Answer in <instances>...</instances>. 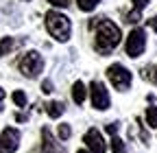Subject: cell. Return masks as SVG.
Returning a JSON list of instances; mask_svg holds the SVG:
<instances>
[{
    "mask_svg": "<svg viewBox=\"0 0 157 153\" xmlns=\"http://www.w3.org/2000/svg\"><path fill=\"white\" fill-rule=\"evenodd\" d=\"M148 26H151V29H153V31L157 33V15H155V18H151V20H148Z\"/></svg>",
    "mask_w": 157,
    "mask_h": 153,
    "instance_id": "cell-24",
    "label": "cell"
},
{
    "mask_svg": "<svg viewBox=\"0 0 157 153\" xmlns=\"http://www.w3.org/2000/svg\"><path fill=\"white\" fill-rule=\"evenodd\" d=\"M144 48H146V33H144V29L135 26V29L127 35L124 50H127V55L131 57V59H135V57H140V55L144 53Z\"/></svg>",
    "mask_w": 157,
    "mask_h": 153,
    "instance_id": "cell-5",
    "label": "cell"
},
{
    "mask_svg": "<svg viewBox=\"0 0 157 153\" xmlns=\"http://www.w3.org/2000/svg\"><path fill=\"white\" fill-rule=\"evenodd\" d=\"M11 99H13V103H15L17 107H26V94H24L22 90H15Z\"/></svg>",
    "mask_w": 157,
    "mask_h": 153,
    "instance_id": "cell-16",
    "label": "cell"
},
{
    "mask_svg": "<svg viewBox=\"0 0 157 153\" xmlns=\"http://www.w3.org/2000/svg\"><path fill=\"white\" fill-rule=\"evenodd\" d=\"M83 142L90 149V153H105L107 151V142H105V138L101 136V131H98L96 127H92V129L85 131Z\"/></svg>",
    "mask_w": 157,
    "mask_h": 153,
    "instance_id": "cell-8",
    "label": "cell"
},
{
    "mask_svg": "<svg viewBox=\"0 0 157 153\" xmlns=\"http://www.w3.org/2000/svg\"><path fill=\"white\" fill-rule=\"evenodd\" d=\"M66 112V105L61 103V101H50L48 105H46V114L50 118H61V114Z\"/></svg>",
    "mask_w": 157,
    "mask_h": 153,
    "instance_id": "cell-11",
    "label": "cell"
},
{
    "mask_svg": "<svg viewBox=\"0 0 157 153\" xmlns=\"http://www.w3.org/2000/svg\"><path fill=\"white\" fill-rule=\"evenodd\" d=\"M85 96H87L85 83L83 81H74V85H72V99H74V103L76 105H83L85 103Z\"/></svg>",
    "mask_w": 157,
    "mask_h": 153,
    "instance_id": "cell-10",
    "label": "cell"
},
{
    "mask_svg": "<svg viewBox=\"0 0 157 153\" xmlns=\"http://www.w3.org/2000/svg\"><path fill=\"white\" fill-rule=\"evenodd\" d=\"M42 92H44V94H50V92H52V81H50V79H44V81H42Z\"/></svg>",
    "mask_w": 157,
    "mask_h": 153,
    "instance_id": "cell-21",
    "label": "cell"
},
{
    "mask_svg": "<svg viewBox=\"0 0 157 153\" xmlns=\"http://www.w3.org/2000/svg\"><path fill=\"white\" fill-rule=\"evenodd\" d=\"M2 101H5V90L0 88V112H2Z\"/></svg>",
    "mask_w": 157,
    "mask_h": 153,
    "instance_id": "cell-26",
    "label": "cell"
},
{
    "mask_svg": "<svg viewBox=\"0 0 157 153\" xmlns=\"http://www.w3.org/2000/svg\"><path fill=\"white\" fill-rule=\"evenodd\" d=\"M98 2H101V0H76V5H78V9H81V11H85V13L94 11Z\"/></svg>",
    "mask_w": 157,
    "mask_h": 153,
    "instance_id": "cell-15",
    "label": "cell"
},
{
    "mask_svg": "<svg viewBox=\"0 0 157 153\" xmlns=\"http://www.w3.org/2000/svg\"><path fill=\"white\" fill-rule=\"evenodd\" d=\"M146 7H148V0H133V9L142 11V9H146Z\"/></svg>",
    "mask_w": 157,
    "mask_h": 153,
    "instance_id": "cell-22",
    "label": "cell"
},
{
    "mask_svg": "<svg viewBox=\"0 0 157 153\" xmlns=\"http://www.w3.org/2000/svg\"><path fill=\"white\" fill-rule=\"evenodd\" d=\"M118 129H120V125H118V123H109V125H107V133H111V136H116Z\"/></svg>",
    "mask_w": 157,
    "mask_h": 153,
    "instance_id": "cell-23",
    "label": "cell"
},
{
    "mask_svg": "<svg viewBox=\"0 0 157 153\" xmlns=\"http://www.w3.org/2000/svg\"><path fill=\"white\" fill-rule=\"evenodd\" d=\"M46 29L57 42H68L72 35V22L70 18L59 13V11H48L46 13Z\"/></svg>",
    "mask_w": 157,
    "mask_h": 153,
    "instance_id": "cell-2",
    "label": "cell"
},
{
    "mask_svg": "<svg viewBox=\"0 0 157 153\" xmlns=\"http://www.w3.org/2000/svg\"><path fill=\"white\" fill-rule=\"evenodd\" d=\"M90 29H94V48L101 55H109L122 40V33L107 18H94L90 22Z\"/></svg>",
    "mask_w": 157,
    "mask_h": 153,
    "instance_id": "cell-1",
    "label": "cell"
},
{
    "mask_svg": "<svg viewBox=\"0 0 157 153\" xmlns=\"http://www.w3.org/2000/svg\"><path fill=\"white\" fill-rule=\"evenodd\" d=\"M48 2H50L52 7H57V9H63V7L70 5V0H48Z\"/></svg>",
    "mask_w": 157,
    "mask_h": 153,
    "instance_id": "cell-20",
    "label": "cell"
},
{
    "mask_svg": "<svg viewBox=\"0 0 157 153\" xmlns=\"http://www.w3.org/2000/svg\"><path fill=\"white\" fill-rule=\"evenodd\" d=\"M146 125L157 129V105H151L146 107Z\"/></svg>",
    "mask_w": 157,
    "mask_h": 153,
    "instance_id": "cell-13",
    "label": "cell"
},
{
    "mask_svg": "<svg viewBox=\"0 0 157 153\" xmlns=\"http://www.w3.org/2000/svg\"><path fill=\"white\" fill-rule=\"evenodd\" d=\"M140 18H142V11L133 9V11H129V13H127L124 22H129V24H137V22H140Z\"/></svg>",
    "mask_w": 157,
    "mask_h": 153,
    "instance_id": "cell-17",
    "label": "cell"
},
{
    "mask_svg": "<svg viewBox=\"0 0 157 153\" xmlns=\"http://www.w3.org/2000/svg\"><path fill=\"white\" fill-rule=\"evenodd\" d=\"M107 79L111 81V85L120 92H127L131 88V81H133V74L129 68H124L122 64H111L107 68Z\"/></svg>",
    "mask_w": 157,
    "mask_h": 153,
    "instance_id": "cell-4",
    "label": "cell"
},
{
    "mask_svg": "<svg viewBox=\"0 0 157 153\" xmlns=\"http://www.w3.org/2000/svg\"><path fill=\"white\" fill-rule=\"evenodd\" d=\"M26 118H29V116H26V114H20V112L15 114V120H17V123H24Z\"/></svg>",
    "mask_w": 157,
    "mask_h": 153,
    "instance_id": "cell-25",
    "label": "cell"
},
{
    "mask_svg": "<svg viewBox=\"0 0 157 153\" xmlns=\"http://www.w3.org/2000/svg\"><path fill=\"white\" fill-rule=\"evenodd\" d=\"M76 153H90V151H85V149H78V151H76Z\"/></svg>",
    "mask_w": 157,
    "mask_h": 153,
    "instance_id": "cell-27",
    "label": "cell"
},
{
    "mask_svg": "<svg viewBox=\"0 0 157 153\" xmlns=\"http://www.w3.org/2000/svg\"><path fill=\"white\" fill-rule=\"evenodd\" d=\"M26 2H29V0H26Z\"/></svg>",
    "mask_w": 157,
    "mask_h": 153,
    "instance_id": "cell-28",
    "label": "cell"
},
{
    "mask_svg": "<svg viewBox=\"0 0 157 153\" xmlns=\"http://www.w3.org/2000/svg\"><path fill=\"white\" fill-rule=\"evenodd\" d=\"M13 46H15V42H13V37H2V40H0V57H5V55H9V53L13 50Z\"/></svg>",
    "mask_w": 157,
    "mask_h": 153,
    "instance_id": "cell-12",
    "label": "cell"
},
{
    "mask_svg": "<svg viewBox=\"0 0 157 153\" xmlns=\"http://www.w3.org/2000/svg\"><path fill=\"white\" fill-rule=\"evenodd\" d=\"M142 76H144L146 81H151V83L157 85V66H146V68H142Z\"/></svg>",
    "mask_w": 157,
    "mask_h": 153,
    "instance_id": "cell-14",
    "label": "cell"
},
{
    "mask_svg": "<svg viewBox=\"0 0 157 153\" xmlns=\"http://www.w3.org/2000/svg\"><path fill=\"white\" fill-rule=\"evenodd\" d=\"M42 153H66V149L61 147V142L55 140V136L50 133L48 127L42 129Z\"/></svg>",
    "mask_w": 157,
    "mask_h": 153,
    "instance_id": "cell-9",
    "label": "cell"
},
{
    "mask_svg": "<svg viewBox=\"0 0 157 153\" xmlns=\"http://www.w3.org/2000/svg\"><path fill=\"white\" fill-rule=\"evenodd\" d=\"M20 147V131L13 127H5L0 133V153H13Z\"/></svg>",
    "mask_w": 157,
    "mask_h": 153,
    "instance_id": "cell-7",
    "label": "cell"
},
{
    "mask_svg": "<svg viewBox=\"0 0 157 153\" xmlns=\"http://www.w3.org/2000/svg\"><path fill=\"white\" fill-rule=\"evenodd\" d=\"M17 68H20V72H22L26 79H35V76H39V72L44 70V57L37 50H29V53L22 55Z\"/></svg>",
    "mask_w": 157,
    "mask_h": 153,
    "instance_id": "cell-3",
    "label": "cell"
},
{
    "mask_svg": "<svg viewBox=\"0 0 157 153\" xmlns=\"http://www.w3.org/2000/svg\"><path fill=\"white\" fill-rule=\"evenodd\" d=\"M111 151H113V153H124V142L118 138V136L111 138Z\"/></svg>",
    "mask_w": 157,
    "mask_h": 153,
    "instance_id": "cell-18",
    "label": "cell"
},
{
    "mask_svg": "<svg viewBox=\"0 0 157 153\" xmlns=\"http://www.w3.org/2000/svg\"><path fill=\"white\" fill-rule=\"evenodd\" d=\"M72 136V129H70V125H59V138H61V140H68Z\"/></svg>",
    "mask_w": 157,
    "mask_h": 153,
    "instance_id": "cell-19",
    "label": "cell"
},
{
    "mask_svg": "<svg viewBox=\"0 0 157 153\" xmlns=\"http://www.w3.org/2000/svg\"><path fill=\"white\" fill-rule=\"evenodd\" d=\"M90 99H92V107L94 109H109V103H111V99H109V92H107V88L101 83V81H92L90 83Z\"/></svg>",
    "mask_w": 157,
    "mask_h": 153,
    "instance_id": "cell-6",
    "label": "cell"
}]
</instances>
